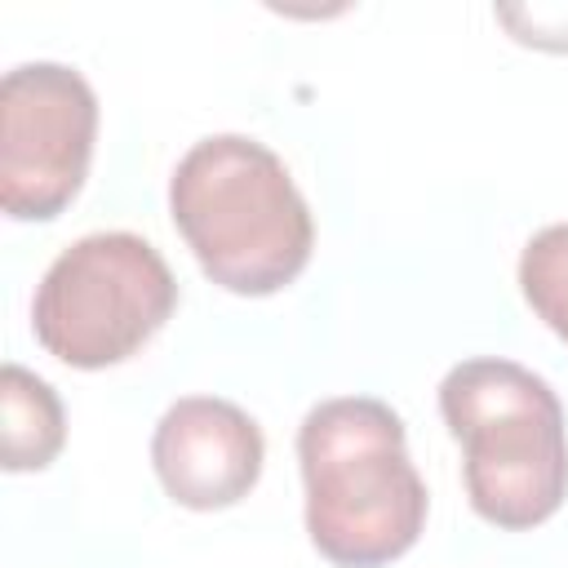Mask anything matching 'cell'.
Returning a JSON list of instances; mask_svg holds the SVG:
<instances>
[{"instance_id":"1","label":"cell","mask_w":568,"mask_h":568,"mask_svg":"<svg viewBox=\"0 0 568 568\" xmlns=\"http://www.w3.org/2000/svg\"><path fill=\"white\" fill-rule=\"evenodd\" d=\"M169 213L200 271L235 297L280 293L315 248L311 209L284 160L244 133L200 138L178 160Z\"/></svg>"},{"instance_id":"2","label":"cell","mask_w":568,"mask_h":568,"mask_svg":"<svg viewBox=\"0 0 568 568\" xmlns=\"http://www.w3.org/2000/svg\"><path fill=\"white\" fill-rule=\"evenodd\" d=\"M311 546L337 568H382L426 528V484L404 422L373 395L315 404L297 426Z\"/></svg>"},{"instance_id":"3","label":"cell","mask_w":568,"mask_h":568,"mask_svg":"<svg viewBox=\"0 0 568 568\" xmlns=\"http://www.w3.org/2000/svg\"><path fill=\"white\" fill-rule=\"evenodd\" d=\"M439 413L462 444L466 497L479 519L524 532L564 506L568 430L546 377L515 359L475 355L444 373Z\"/></svg>"},{"instance_id":"4","label":"cell","mask_w":568,"mask_h":568,"mask_svg":"<svg viewBox=\"0 0 568 568\" xmlns=\"http://www.w3.org/2000/svg\"><path fill=\"white\" fill-rule=\"evenodd\" d=\"M178 280L160 248L133 231H93L67 244L31 297L36 342L71 368L138 355L173 315Z\"/></svg>"},{"instance_id":"5","label":"cell","mask_w":568,"mask_h":568,"mask_svg":"<svg viewBox=\"0 0 568 568\" xmlns=\"http://www.w3.org/2000/svg\"><path fill=\"white\" fill-rule=\"evenodd\" d=\"M98 98L75 67L22 62L0 80V204L18 222H53L84 186Z\"/></svg>"},{"instance_id":"6","label":"cell","mask_w":568,"mask_h":568,"mask_svg":"<svg viewBox=\"0 0 568 568\" xmlns=\"http://www.w3.org/2000/svg\"><path fill=\"white\" fill-rule=\"evenodd\" d=\"M262 426L231 399L186 395L164 408L151 435L160 488L186 510H226L262 479Z\"/></svg>"},{"instance_id":"7","label":"cell","mask_w":568,"mask_h":568,"mask_svg":"<svg viewBox=\"0 0 568 568\" xmlns=\"http://www.w3.org/2000/svg\"><path fill=\"white\" fill-rule=\"evenodd\" d=\"M67 444V413L58 390L22 364L0 373V457L4 470H44Z\"/></svg>"},{"instance_id":"8","label":"cell","mask_w":568,"mask_h":568,"mask_svg":"<svg viewBox=\"0 0 568 568\" xmlns=\"http://www.w3.org/2000/svg\"><path fill=\"white\" fill-rule=\"evenodd\" d=\"M519 288L532 315L568 342V222L541 226L519 253Z\"/></svg>"},{"instance_id":"9","label":"cell","mask_w":568,"mask_h":568,"mask_svg":"<svg viewBox=\"0 0 568 568\" xmlns=\"http://www.w3.org/2000/svg\"><path fill=\"white\" fill-rule=\"evenodd\" d=\"M493 13L519 44L568 53V4H497Z\"/></svg>"}]
</instances>
